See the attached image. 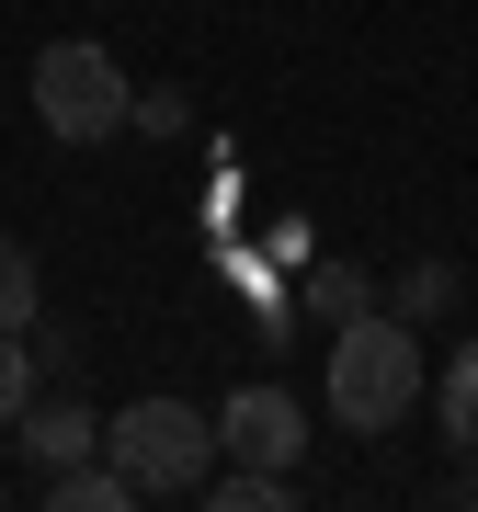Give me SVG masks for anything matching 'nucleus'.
<instances>
[{
  "label": "nucleus",
  "instance_id": "nucleus-1",
  "mask_svg": "<svg viewBox=\"0 0 478 512\" xmlns=\"http://www.w3.org/2000/svg\"><path fill=\"white\" fill-rule=\"evenodd\" d=\"M410 410H422V330L387 308L342 319L331 330V421L342 433H399Z\"/></svg>",
  "mask_w": 478,
  "mask_h": 512
},
{
  "label": "nucleus",
  "instance_id": "nucleus-2",
  "mask_svg": "<svg viewBox=\"0 0 478 512\" xmlns=\"http://www.w3.org/2000/svg\"><path fill=\"white\" fill-rule=\"evenodd\" d=\"M103 456L126 467L137 501H194L205 478H217V421L194 399H126L103 421Z\"/></svg>",
  "mask_w": 478,
  "mask_h": 512
},
{
  "label": "nucleus",
  "instance_id": "nucleus-3",
  "mask_svg": "<svg viewBox=\"0 0 478 512\" xmlns=\"http://www.w3.org/2000/svg\"><path fill=\"white\" fill-rule=\"evenodd\" d=\"M35 126H46L57 148H103V137L137 126V92H126V69H114V46L57 35V46L35 57Z\"/></svg>",
  "mask_w": 478,
  "mask_h": 512
},
{
  "label": "nucleus",
  "instance_id": "nucleus-4",
  "mask_svg": "<svg viewBox=\"0 0 478 512\" xmlns=\"http://www.w3.org/2000/svg\"><path fill=\"white\" fill-rule=\"evenodd\" d=\"M217 456H239V467H296V456H308V410H296L285 387H239V399L217 410Z\"/></svg>",
  "mask_w": 478,
  "mask_h": 512
},
{
  "label": "nucleus",
  "instance_id": "nucleus-5",
  "mask_svg": "<svg viewBox=\"0 0 478 512\" xmlns=\"http://www.w3.org/2000/svg\"><path fill=\"white\" fill-rule=\"evenodd\" d=\"M23 456L35 467H69V456H103V421L80 399H23Z\"/></svg>",
  "mask_w": 478,
  "mask_h": 512
},
{
  "label": "nucleus",
  "instance_id": "nucleus-6",
  "mask_svg": "<svg viewBox=\"0 0 478 512\" xmlns=\"http://www.w3.org/2000/svg\"><path fill=\"white\" fill-rule=\"evenodd\" d=\"M456 296H467V274H456V262H399V274H387V319H410V330H422V319H444V308H456Z\"/></svg>",
  "mask_w": 478,
  "mask_h": 512
},
{
  "label": "nucleus",
  "instance_id": "nucleus-7",
  "mask_svg": "<svg viewBox=\"0 0 478 512\" xmlns=\"http://www.w3.org/2000/svg\"><path fill=\"white\" fill-rule=\"evenodd\" d=\"M433 421H444V444H456V456H478V342L444 353V376H433Z\"/></svg>",
  "mask_w": 478,
  "mask_h": 512
},
{
  "label": "nucleus",
  "instance_id": "nucleus-8",
  "mask_svg": "<svg viewBox=\"0 0 478 512\" xmlns=\"http://www.w3.org/2000/svg\"><path fill=\"white\" fill-rule=\"evenodd\" d=\"M296 308L342 330V319H365V308H376V285L353 274V262H296Z\"/></svg>",
  "mask_w": 478,
  "mask_h": 512
},
{
  "label": "nucleus",
  "instance_id": "nucleus-9",
  "mask_svg": "<svg viewBox=\"0 0 478 512\" xmlns=\"http://www.w3.org/2000/svg\"><path fill=\"white\" fill-rule=\"evenodd\" d=\"M205 501H217V512H285L296 501V467H239L228 456V478H205Z\"/></svg>",
  "mask_w": 478,
  "mask_h": 512
},
{
  "label": "nucleus",
  "instance_id": "nucleus-10",
  "mask_svg": "<svg viewBox=\"0 0 478 512\" xmlns=\"http://www.w3.org/2000/svg\"><path fill=\"white\" fill-rule=\"evenodd\" d=\"M35 308H46L35 251H23V239H0V330H35Z\"/></svg>",
  "mask_w": 478,
  "mask_h": 512
},
{
  "label": "nucleus",
  "instance_id": "nucleus-11",
  "mask_svg": "<svg viewBox=\"0 0 478 512\" xmlns=\"http://www.w3.org/2000/svg\"><path fill=\"white\" fill-rule=\"evenodd\" d=\"M23 399H35V330H0V433L23 421Z\"/></svg>",
  "mask_w": 478,
  "mask_h": 512
},
{
  "label": "nucleus",
  "instance_id": "nucleus-12",
  "mask_svg": "<svg viewBox=\"0 0 478 512\" xmlns=\"http://www.w3.org/2000/svg\"><path fill=\"white\" fill-rule=\"evenodd\" d=\"M137 126H148V137H183V126H194V92H171V80L137 92Z\"/></svg>",
  "mask_w": 478,
  "mask_h": 512
}]
</instances>
